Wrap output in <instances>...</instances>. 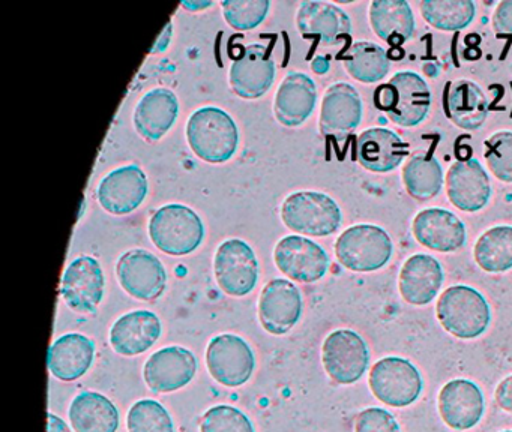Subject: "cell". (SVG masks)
I'll return each instance as SVG.
<instances>
[{"label": "cell", "mask_w": 512, "mask_h": 432, "mask_svg": "<svg viewBox=\"0 0 512 432\" xmlns=\"http://www.w3.org/2000/svg\"><path fill=\"white\" fill-rule=\"evenodd\" d=\"M239 128L223 108L208 107L194 111L187 122V141L191 150L209 164H224L239 147Z\"/></svg>", "instance_id": "1"}, {"label": "cell", "mask_w": 512, "mask_h": 432, "mask_svg": "<svg viewBox=\"0 0 512 432\" xmlns=\"http://www.w3.org/2000/svg\"><path fill=\"white\" fill-rule=\"evenodd\" d=\"M148 192L149 182L145 171L139 165L130 164L110 171L101 179L97 200L106 212L124 216L139 209Z\"/></svg>", "instance_id": "14"}, {"label": "cell", "mask_w": 512, "mask_h": 432, "mask_svg": "<svg viewBox=\"0 0 512 432\" xmlns=\"http://www.w3.org/2000/svg\"><path fill=\"white\" fill-rule=\"evenodd\" d=\"M149 237L161 252L173 257L191 254L205 240V224L185 204H166L149 219Z\"/></svg>", "instance_id": "3"}, {"label": "cell", "mask_w": 512, "mask_h": 432, "mask_svg": "<svg viewBox=\"0 0 512 432\" xmlns=\"http://www.w3.org/2000/svg\"><path fill=\"white\" fill-rule=\"evenodd\" d=\"M496 402L502 410L512 413V375L500 381L497 386Z\"/></svg>", "instance_id": "42"}, {"label": "cell", "mask_w": 512, "mask_h": 432, "mask_svg": "<svg viewBox=\"0 0 512 432\" xmlns=\"http://www.w3.org/2000/svg\"><path fill=\"white\" fill-rule=\"evenodd\" d=\"M484 156L491 173L505 183H512V132L500 131L484 144Z\"/></svg>", "instance_id": "38"}, {"label": "cell", "mask_w": 512, "mask_h": 432, "mask_svg": "<svg viewBox=\"0 0 512 432\" xmlns=\"http://www.w3.org/2000/svg\"><path fill=\"white\" fill-rule=\"evenodd\" d=\"M224 20L232 29L247 32L256 29L268 17L269 0H224L221 2Z\"/></svg>", "instance_id": "37"}, {"label": "cell", "mask_w": 512, "mask_h": 432, "mask_svg": "<svg viewBox=\"0 0 512 432\" xmlns=\"http://www.w3.org/2000/svg\"><path fill=\"white\" fill-rule=\"evenodd\" d=\"M296 29L304 38H317L325 45L343 44L352 35V20L334 3L307 0L296 12Z\"/></svg>", "instance_id": "19"}, {"label": "cell", "mask_w": 512, "mask_h": 432, "mask_svg": "<svg viewBox=\"0 0 512 432\" xmlns=\"http://www.w3.org/2000/svg\"><path fill=\"white\" fill-rule=\"evenodd\" d=\"M106 278L98 260L89 255L74 258L62 276L61 296L68 308L95 314L104 296Z\"/></svg>", "instance_id": "13"}, {"label": "cell", "mask_w": 512, "mask_h": 432, "mask_svg": "<svg viewBox=\"0 0 512 432\" xmlns=\"http://www.w3.org/2000/svg\"><path fill=\"white\" fill-rule=\"evenodd\" d=\"M275 80V62L266 45L251 44L233 59L229 83L242 99H259L269 92Z\"/></svg>", "instance_id": "15"}, {"label": "cell", "mask_w": 512, "mask_h": 432, "mask_svg": "<svg viewBox=\"0 0 512 432\" xmlns=\"http://www.w3.org/2000/svg\"><path fill=\"white\" fill-rule=\"evenodd\" d=\"M421 15L434 29L457 32L466 29L476 17L472 0H422Z\"/></svg>", "instance_id": "35"}, {"label": "cell", "mask_w": 512, "mask_h": 432, "mask_svg": "<svg viewBox=\"0 0 512 432\" xmlns=\"http://www.w3.org/2000/svg\"><path fill=\"white\" fill-rule=\"evenodd\" d=\"M200 432H256L251 420L232 405L209 408L200 423Z\"/></svg>", "instance_id": "39"}, {"label": "cell", "mask_w": 512, "mask_h": 432, "mask_svg": "<svg viewBox=\"0 0 512 432\" xmlns=\"http://www.w3.org/2000/svg\"><path fill=\"white\" fill-rule=\"evenodd\" d=\"M476 264L488 273L512 269V227L497 225L485 231L473 249Z\"/></svg>", "instance_id": "34"}, {"label": "cell", "mask_w": 512, "mask_h": 432, "mask_svg": "<svg viewBox=\"0 0 512 432\" xmlns=\"http://www.w3.org/2000/svg\"><path fill=\"white\" fill-rule=\"evenodd\" d=\"M314 71L317 72V74H325L326 71H328L329 63L326 62L325 57H316V60H314L313 63Z\"/></svg>", "instance_id": "45"}, {"label": "cell", "mask_w": 512, "mask_h": 432, "mask_svg": "<svg viewBox=\"0 0 512 432\" xmlns=\"http://www.w3.org/2000/svg\"><path fill=\"white\" fill-rule=\"evenodd\" d=\"M119 284L134 299L155 302L167 287V270L160 258L146 249H130L116 263Z\"/></svg>", "instance_id": "11"}, {"label": "cell", "mask_w": 512, "mask_h": 432, "mask_svg": "<svg viewBox=\"0 0 512 432\" xmlns=\"http://www.w3.org/2000/svg\"><path fill=\"white\" fill-rule=\"evenodd\" d=\"M68 417L76 432L118 431V408L107 396L91 390L79 393L73 399Z\"/></svg>", "instance_id": "31"}, {"label": "cell", "mask_w": 512, "mask_h": 432, "mask_svg": "<svg viewBox=\"0 0 512 432\" xmlns=\"http://www.w3.org/2000/svg\"><path fill=\"white\" fill-rule=\"evenodd\" d=\"M502 432H512V431H502Z\"/></svg>", "instance_id": "47"}, {"label": "cell", "mask_w": 512, "mask_h": 432, "mask_svg": "<svg viewBox=\"0 0 512 432\" xmlns=\"http://www.w3.org/2000/svg\"><path fill=\"white\" fill-rule=\"evenodd\" d=\"M128 432H175L169 411L154 399L133 404L127 416Z\"/></svg>", "instance_id": "36"}, {"label": "cell", "mask_w": 512, "mask_h": 432, "mask_svg": "<svg viewBox=\"0 0 512 432\" xmlns=\"http://www.w3.org/2000/svg\"><path fill=\"white\" fill-rule=\"evenodd\" d=\"M163 326L155 312L139 309L128 312L110 329V344L121 356H139L160 339Z\"/></svg>", "instance_id": "27"}, {"label": "cell", "mask_w": 512, "mask_h": 432, "mask_svg": "<svg viewBox=\"0 0 512 432\" xmlns=\"http://www.w3.org/2000/svg\"><path fill=\"white\" fill-rule=\"evenodd\" d=\"M281 219L295 233L326 237L340 230L343 212L325 192L296 191L281 204Z\"/></svg>", "instance_id": "5"}, {"label": "cell", "mask_w": 512, "mask_h": 432, "mask_svg": "<svg viewBox=\"0 0 512 432\" xmlns=\"http://www.w3.org/2000/svg\"><path fill=\"white\" fill-rule=\"evenodd\" d=\"M197 359L187 348L172 345L155 351L143 369L149 389L155 393L176 392L196 377Z\"/></svg>", "instance_id": "18"}, {"label": "cell", "mask_w": 512, "mask_h": 432, "mask_svg": "<svg viewBox=\"0 0 512 432\" xmlns=\"http://www.w3.org/2000/svg\"><path fill=\"white\" fill-rule=\"evenodd\" d=\"M446 116L464 131H476L488 116V99L478 84L470 80L449 83L445 93Z\"/></svg>", "instance_id": "29"}, {"label": "cell", "mask_w": 512, "mask_h": 432, "mask_svg": "<svg viewBox=\"0 0 512 432\" xmlns=\"http://www.w3.org/2000/svg\"><path fill=\"white\" fill-rule=\"evenodd\" d=\"M335 255L352 272H376L391 261L394 243L379 225H352L335 242Z\"/></svg>", "instance_id": "6"}, {"label": "cell", "mask_w": 512, "mask_h": 432, "mask_svg": "<svg viewBox=\"0 0 512 432\" xmlns=\"http://www.w3.org/2000/svg\"><path fill=\"white\" fill-rule=\"evenodd\" d=\"M47 432H71L67 423L55 414H47Z\"/></svg>", "instance_id": "44"}, {"label": "cell", "mask_w": 512, "mask_h": 432, "mask_svg": "<svg viewBox=\"0 0 512 432\" xmlns=\"http://www.w3.org/2000/svg\"><path fill=\"white\" fill-rule=\"evenodd\" d=\"M206 366L217 383L226 387H239L253 375L256 357L253 348L241 336L223 333L209 341Z\"/></svg>", "instance_id": "10"}, {"label": "cell", "mask_w": 512, "mask_h": 432, "mask_svg": "<svg viewBox=\"0 0 512 432\" xmlns=\"http://www.w3.org/2000/svg\"><path fill=\"white\" fill-rule=\"evenodd\" d=\"M212 5H214V3H212V2H193V3L184 2V3H182V6H184V8H187L188 11H193V12L200 11V9L209 8V6H212Z\"/></svg>", "instance_id": "46"}, {"label": "cell", "mask_w": 512, "mask_h": 432, "mask_svg": "<svg viewBox=\"0 0 512 432\" xmlns=\"http://www.w3.org/2000/svg\"><path fill=\"white\" fill-rule=\"evenodd\" d=\"M322 360L329 377L338 384H355L370 365V350L359 333L338 329L326 336Z\"/></svg>", "instance_id": "8"}, {"label": "cell", "mask_w": 512, "mask_h": 432, "mask_svg": "<svg viewBox=\"0 0 512 432\" xmlns=\"http://www.w3.org/2000/svg\"><path fill=\"white\" fill-rule=\"evenodd\" d=\"M355 432H401V428L388 410L370 407L359 413Z\"/></svg>", "instance_id": "40"}, {"label": "cell", "mask_w": 512, "mask_h": 432, "mask_svg": "<svg viewBox=\"0 0 512 432\" xmlns=\"http://www.w3.org/2000/svg\"><path fill=\"white\" fill-rule=\"evenodd\" d=\"M485 401L478 384L470 380H451L439 393V413L455 431H467L484 416Z\"/></svg>", "instance_id": "21"}, {"label": "cell", "mask_w": 512, "mask_h": 432, "mask_svg": "<svg viewBox=\"0 0 512 432\" xmlns=\"http://www.w3.org/2000/svg\"><path fill=\"white\" fill-rule=\"evenodd\" d=\"M274 261L281 273L302 284H313L328 273L329 255L319 243L307 237L284 236L274 249Z\"/></svg>", "instance_id": "12"}, {"label": "cell", "mask_w": 512, "mask_h": 432, "mask_svg": "<svg viewBox=\"0 0 512 432\" xmlns=\"http://www.w3.org/2000/svg\"><path fill=\"white\" fill-rule=\"evenodd\" d=\"M443 168L439 159L427 153H416L404 164L403 183L407 194L419 201L437 197L443 188Z\"/></svg>", "instance_id": "32"}, {"label": "cell", "mask_w": 512, "mask_h": 432, "mask_svg": "<svg viewBox=\"0 0 512 432\" xmlns=\"http://www.w3.org/2000/svg\"><path fill=\"white\" fill-rule=\"evenodd\" d=\"M344 68L350 77L361 83H379L391 69L385 48L374 42H355L343 56Z\"/></svg>", "instance_id": "33"}, {"label": "cell", "mask_w": 512, "mask_h": 432, "mask_svg": "<svg viewBox=\"0 0 512 432\" xmlns=\"http://www.w3.org/2000/svg\"><path fill=\"white\" fill-rule=\"evenodd\" d=\"M316 104L317 87L313 78L304 72H289L275 93V119L287 128H296L307 122Z\"/></svg>", "instance_id": "22"}, {"label": "cell", "mask_w": 512, "mask_h": 432, "mask_svg": "<svg viewBox=\"0 0 512 432\" xmlns=\"http://www.w3.org/2000/svg\"><path fill=\"white\" fill-rule=\"evenodd\" d=\"M370 24L386 44L400 47L415 35L416 20L406 0H374L370 5Z\"/></svg>", "instance_id": "30"}, {"label": "cell", "mask_w": 512, "mask_h": 432, "mask_svg": "<svg viewBox=\"0 0 512 432\" xmlns=\"http://www.w3.org/2000/svg\"><path fill=\"white\" fill-rule=\"evenodd\" d=\"M179 116L178 96L167 87L149 90L137 102L134 128L149 143L161 140L175 125Z\"/></svg>", "instance_id": "24"}, {"label": "cell", "mask_w": 512, "mask_h": 432, "mask_svg": "<svg viewBox=\"0 0 512 432\" xmlns=\"http://www.w3.org/2000/svg\"><path fill=\"white\" fill-rule=\"evenodd\" d=\"M445 281V272L437 258L416 254L401 267L398 288L410 305L424 306L433 302Z\"/></svg>", "instance_id": "26"}, {"label": "cell", "mask_w": 512, "mask_h": 432, "mask_svg": "<svg viewBox=\"0 0 512 432\" xmlns=\"http://www.w3.org/2000/svg\"><path fill=\"white\" fill-rule=\"evenodd\" d=\"M95 342L82 333H67L53 342L47 353V366L62 381L79 380L91 369Z\"/></svg>", "instance_id": "28"}, {"label": "cell", "mask_w": 512, "mask_h": 432, "mask_svg": "<svg viewBox=\"0 0 512 432\" xmlns=\"http://www.w3.org/2000/svg\"><path fill=\"white\" fill-rule=\"evenodd\" d=\"M431 90L427 81L413 71L397 72L388 83L377 87L374 104L395 125L415 128L431 110Z\"/></svg>", "instance_id": "2"}, {"label": "cell", "mask_w": 512, "mask_h": 432, "mask_svg": "<svg viewBox=\"0 0 512 432\" xmlns=\"http://www.w3.org/2000/svg\"><path fill=\"white\" fill-rule=\"evenodd\" d=\"M449 201L463 212H479L491 198V182L481 162L475 158L455 161L446 176Z\"/></svg>", "instance_id": "20"}, {"label": "cell", "mask_w": 512, "mask_h": 432, "mask_svg": "<svg viewBox=\"0 0 512 432\" xmlns=\"http://www.w3.org/2000/svg\"><path fill=\"white\" fill-rule=\"evenodd\" d=\"M493 27L496 33H512V0H503L497 5Z\"/></svg>", "instance_id": "41"}, {"label": "cell", "mask_w": 512, "mask_h": 432, "mask_svg": "<svg viewBox=\"0 0 512 432\" xmlns=\"http://www.w3.org/2000/svg\"><path fill=\"white\" fill-rule=\"evenodd\" d=\"M410 147L400 135L391 129H365L356 144V158L371 173H389L403 164Z\"/></svg>", "instance_id": "25"}, {"label": "cell", "mask_w": 512, "mask_h": 432, "mask_svg": "<svg viewBox=\"0 0 512 432\" xmlns=\"http://www.w3.org/2000/svg\"><path fill=\"white\" fill-rule=\"evenodd\" d=\"M412 230L418 243L433 251H458L467 242L463 221L449 210L437 207L421 210L413 219Z\"/></svg>", "instance_id": "23"}, {"label": "cell", "mask_w": 512, "mask_h": 432, "mask_svg": "<svg viewBox=\"0 0 512 432\" xmlns=\"http://www.w3.org/2000/svg\"><path fill=\"white\" fill-rule=\"evenodd\" d=\"M302 294L289 279L269 281L259 299V320L272 335H286L302 317Z\"/></svg>", "instance_id": "16"}, {"label": "cell", "mask_w": 512, "mask_h": 432, "mask_svg": "<svg viewBox=\"0 0 512 432\" xmlns=\"http://www.w3.org/2000/svg\"><path fill=\"white\" fill-rule=\"evenodd\" d=\"M436 311L443 329L455 338H479L491 323L487 299L469 285L446 288L437 300Z\"/></svg>", "instance_id": "4"}, {"label": "cell", "mask_w": 512, "mask_h": 432, "mask_svg": "<svg viewBox=\"0 0 512 432\" xmlns=\"http://www.w3.org/2000/svg\"><path fill=\"white\" fill-rule=\"evenodd\" d=\"M371 392L383 404L404 408L418 401L424 389L421 372L403 357H383L374 363L368 378Z\"/></svg>", "instance_id": "7"}, {"label": "cell", "mask_w": 512, "mask_h": 432, "mask_svg": "<svg viewBox=\"0 0 512 432\" xmlns=\"http://www.w3.org/2000/svg\"><path fill=\"white\" fill-rule=\"evenodd\" d=\"M214 273L224 293L233 297L247 296L259 281L256 252L245 240H224L215 252Z\"/></svg>", "instance_id": "9"}, {"label": "cell", "mask_w": 512, "mask_h": 432, "mask_svg": "<svg viewBox=\"0 0 512 432\" xmlns=\"http://www.w3.org/2000/svg\"><path fill=\"white\" fill-rule=\"evenodd\" d=\"M364 104L361 95L352 84L334 83L323 96L320 108L319 128L325 137L344 140L362 122Z\"/></svg>", "instance_id": "17"}, {"label": "cell", "mask_w": 512, "mask_h": 432, "mask_svg": "<svg viewBox=\"0 0 512 432\" xmlns=\"http://www.w3.org/2000/svg\"><path fill=\"white\" fill-rule=\"evenodd\" d=\"M173 35V24L172 21L166 24L163 33L160 38L155 41L154 47H152L151 54L164 53L169 48L170 42H172Z\"/></svg>", "instance_id": "43"}]
</instances>
